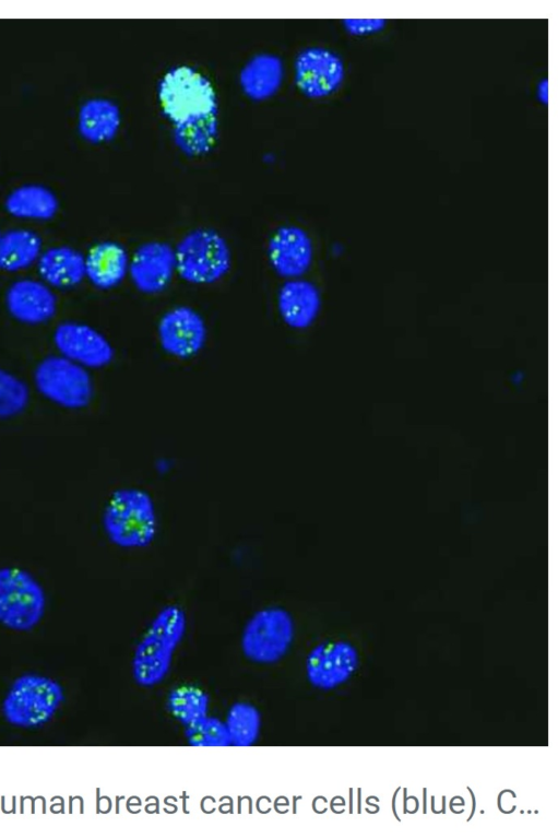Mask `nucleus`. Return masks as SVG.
Returning a JSON list of instances; mask_svg holds the SVG:
<instances>
[{
  "instance_id": "obj_1",
  "label": "nucleus",
  "mask_w": 558,
  "mask_h": 839,
  "mask_svg": "<svg viewBox=\"0 0 558 839\" xmlns=\"http://www.w3.org/2000/svg\"><path fill=\"white\" fill-rule=\"evenodd\" d=\"M102 527L108 541L122 550H144L156 540L159 519L153 496L144 488L123 486L108 497Z\"/></svg>"
},
{
  "instance_id": "obj_2",
  "label": "nucleus",
  "mask_w": 558,
  "mask_h": 839,
  "mask_svg": "<svg viewBox=\"0 0 558 839\" xmlns=\"http://www.w3.org/2000/svg\"><path fill=\"white\" fill-rule=\"evenodd\" d=\"M187 626V614L180 605L169 604L156 613L133 653L132 676L138 685L152 687L166 677Z\"/></svg>"
},
{
  "instance_id": "obj_3",
  "label": "nucleus",
  "mask_w": 558,
  "mask_h": 839,
  "mask_svg": "<svg viewBox=\"0 0 558 839\" xmlns=\"http://www.w3.org/2000/svg\"><path fill=\"white\" fill-rule=\"evenodd\" d=\"M158 102L163 114L174 126L217 114V98L212 83L188 66L173 68L163 76Z\"/></svg>"
},
{
  "instance_id": "obj_4",
  "label": "nucleus",
  "mask_w": 558,
  "mask_h": 839,
  "mask_svg": "<svg viewBox=\"0 0 558 839\" xmlns=\"http://www.w3.org/2000/svg\"><path fill=\"white\" fill-rule=\"evenodd\" d=\"M176 272L192 284H212L223 279L233 263L231 250L217 231L199 227L187 233L175 247Z\"/></svg>"
},
{
  "instance_id": "obj_5",
  "label": "nucleus",
  "mask_w": 558,
  "mask_h": 839,
  "mask_svg": "<svg viewBox=\"0 0 558 839\" xmlns=\"http://www.w3.org/2000/svg\"><path fill=\"white\" fill-rule=\"evenodd\" d=\"M63 699V688L56 680L25 673L8 690L2 702L3 717L14 726H40L52 719Z\"/></svg>"
},
{
  "instance_id": "obj_6",
  "label": "nucleus",
  "mask_w": 558,
  "mask_h": 839,
  "mask_svg": "<svg viewBox=\"0 0 558 839\" xmlns=\"http://www.w3.org/2000/svg\"><path fill=\"white\" fill-rule=\"evenodd\" d=\"M295 638L292 614L281 606H265L256 611L246 622L240 647L253 663L273 664L283 659Z\"/></svg>"
},
{
  "instance_id": "obj_7",
  "label": "nucleus",
  "mask_w": 558,
  "mask_h": 839,
  "mask_svg": "<svg viewBox=\"0 0 558 839\" xmlns=\"http://www.w3.org/2000/svg\"><path fill=\"white\" fill-rule=\"evenodd\" d=\"M46 593L27 570L0 567V624L15 631H28L45 615Z\"/></svg>"
},
{
  "instance_id": "obj_8",
  "label": "nucleus",
  "mask_w": 558,
  "mask_h": 839,
  "mask_svg": "<svg viewBox=\"0 0 558 839\" xmlns=\"http://www.w3.org/2000/svg\"><path fill=\"white\" fill-rule=\"evenodd\" d=\"M33 380L44 398L64 409H83L94 395L88 369L59 354L43 358L34 370Z\"/></svg>"
},
{
  "instance_id": "obj_9",
  "label": "nucleus",
  "mask_w": 558,
  "mask_h": 839,
  "mask_svg": "<svg viewBox=\"0 0 558 839\" xmlns=\"http://www.w3.org/2000/svg\"><path fill=\"white\" fill-rule=\"evenodd\" d=\"M294 80L298 90L309 98L330 96L345 80L343 58L327 47H307L295 59Z\"/></svg>"
},
{
  "instance_id": "obj_10",
  "label": "nucleus",
  "mask_w": 558,
  "mask_h": 839,
  "mask_svg": "<svg viewBox=\"0 0 558 839\" xmlns=\"http://www.w3.org/2000/svg\"><path fill=\"white\" fill-rule=\"evenodd\" d=\"M58 354L86 368L109 365L115 350L108 339L87 323L67 320L60 322L52 335Z\"/></svg>"
},
{
  "instance_id": "obj_11",
  "label": "nucleus",
  "mask_w": 558,
  "mask_h": 839,
  "mask_svg": "<svg viewBox=\"0 0 558 839\" xmlns=\"http://www.w3.org/2000/svg\"><path fill=\"white\" fill-rule=\"evenodd\" d=\"M158 341L169 355L187 359L205 345L207 328L203 317L193 308L180 305L167 310L157 327Z\"/></svg>"
},
{
  "instance_id": "obj_12",
  "label": "nucleus",
  "mask_w": 558,
  "mask_h": 839,
  "mask_svg": "<svg viewBox=\"0 0 558 839\" xmlns=\"http://www.w3.org/2000/svg\"><path fill=\"white\" fill-rule=\"evenodd\" d=\"M358 665L357 650L346 641H323L306 659L309 683L319 689H332L346 682Z\"/></svg>"
},
{
  "instance_id": "obj_13",
  "label": "nucleus",
  "mask_w": 558,
  "mask_h": 839,
  "mask_svg": "<svg viewBox=\"0 0 558 839\" xmlns=\"http://www.w3.org/2000/svg\"><path fill=\"white\" fill-rule=\"evenodd\" d=\"M176 273L175 248L158 240L140 245L130 257L129 275L135 288L145 294L163 292Z\"/></svg>"
},
{
  "instance_id": "obj_14",
  "label": "nucleus",
  "mask_w": 558,
  "mask_h": 839,
  "mask_svg": "<svg viewBox=\"0 0 558 839\" xmlns=\"http://www.w3.org/2000/svg\"><path fill=\"white\" fill-rule=\"evenodd\" d=\"M4 305L16 321L37 326L54 318L58 300L55 289L40 279L21 277L8 286Z\"/></svg>"
},
{
  "instance_id": "obj_15",
  "label": "nucleus",
  "mask_w": 558,
  "mask_h": 839,
  "mask_svg": "<svg viewBox=\"0 0 558 839\" xmlns=\"http://www.w3.org/2000/svg\"><path fill=\"white\" fill-rule=\"evenodd\" d=\"M266 255L272 269L290 280L300 277L310 268L313 258L312 241L308 233L296 225H285L271 236Z\"/></svg>"
},
{
  "instance_id": "obj_16",
  "label": "nucleus",
  "mask_w": 558,
  "mask_h": 839,
  "mask_svg": "<svg viewBox=\"0 0 558 839\" xmlns=\"http://www.w3.org/2000/svg\"><path fill=\"white\" fill-rule=\"evenodd\" d=\"M321 307L317 286L302 279L285 281L277 294L278 314L293 329H306L316 320Z\"/></svg>"
},
{
  "instance_id": "obj_17",
  "label": "nucleus",
  "mask_w": 558,
  "mask_h": 839,
  "mask_svg": "<svg viewBox=\"0 0 558 839\" xmlns=\"http://www.w3.org/2000/svg\"><path fill=\"white\" fill-rule=\"evenodd\" d=\"M39 279L52 289H69L85 279V257L68 245L43 250L37 263Z\"/></svg>"
},
{
  "instance_id": "obj_18",
  "label": "nucleus",
  "mask_w": 558,
  "mask_h": 839,
  "mask_svg": "<svg viewBox=\"0 0 558 839\" xmlns=\"http://www.w3.org/2000/svg\"><path fill=\"white\" fill-rule=\"evenodd\" d=\"M84 257L85 279L99 289L118 286L129 274L130 256L119 243L100 241Z\"/></svg>"
},
{
  "instance_id": "obj_19",
  "label": "nucleus",
  "mask_w": 558,
  "mask_h": 839,
  "mask_svg": "<svg viewBox=\"0 0 558 839\" xmlns=\"http://www.w3.org/2000/svg\"><path fill=\"white\" fill-rule=\"evenodd\" d=\"M121 126L118 105L106 97H91L84 101L78 111L76 128L82 139L92 144L111 141Z\"/></svg>"
},
{
  "instance_id": "obj_20",
  "label": "nucleus",
  "mask_w": 558,
  "mask_h": 839,
  "mask_svg": "<svg viewBox=\"0 0 558 839\" xmlns=\"http://www.w3.org/2000/svg\"><path fill=\"white\" fill-rule=\"evenodd\" d=\"M284 64L282 59L271 52H260L251 57L239 73V84L247 97L265 101L274 96L282 86Z\"/></svg>"
},
{
  "instance_id": "obj_21",
  "label": "nucleus",
  "mask_w": 558,
  "mask_h": 839,
  "mask_svg": "<svg viewBox=\"0 0 558 839\" xmlns=\"http://www.w3.org/2000/svg\"><path fill=\"white\" fill-rule=\"evenodd\" d=\"M4 208L11 216L34 222L49 221L59 210L56 193L40 184H23L12 189L4 200Z\"/></svg>"
},
{
  "instance_id": "obj_22",
  "label": "nucleus",
  "mask_w": 558,
  "mask_h": 839,
  "mask_svg": "<svg viewBox=\"0 0 558 839\" xmlns=\"http://www.w3.org/2000/svg\"><path fill=\"white\" fill-rule=\"evenodd\" d=\"M40 236L27 228H12L0 237V270L16 273L35 265L43 252Z\"/></svg>"
},
{
  "instance_id": "obj_23",
  "label": "nucleus",
  "mask_w": 558,
  "mask_h": 839,
  "mask_svg": "<svg viewBox=\"0 0 558 839\" xmlns=\"http://www.w3.org/2000/svg\"><path fill=\"white\" fill-rule=\"evenodd\" d=\"M218 135V117L211 115L174 126V142L186 155L200 156L210 152Z\"/></svg>"
},
{
  "instance_id": "obj_24",
  "label": "nucleus",
  "mask_w": 558,
  "mask_h": 839,
  "mask_svg": "<svg viewBox=\"0 0 558 839\" xmlns=\"http://www.w3.org/2000/svg\"><path fill=\"white\" fill-rule=\"evenodd\" d=\"M225 724L230 745L251 746L257 742L260 734L261 714L253 705L238 701L230 706Z\"/></svg>"
},
{
  "instance_id": "obj_25",
  "label": "nucleus",
  "mask_w": 558,
  "mask_h": 839,
  "mask_svg": "<svg viewBox=\"0 0 558 839\" xmlns=\"http://www.w3.org/2000/svg\"><path fill=\"white\" fill-rule=\"evenodd\" d=\"M167 706L177 721L189 725L207 714L209 696L197 686L180 685L169 693Z\"/></svg>"
},
{
  "instance_id": "obj_26",
  "label": "nucleus",
  "mask_w": 558,
  "mask_h": 839,
  "mask_svg": "<svg viewBox=\"0 0 558 839\" xmlns=\"http://www.w3.org/2000/svg\"><path fill=\"white\" fill-rule=\"evenodd\" d=\"M29 389L16 375L0 366V418L21 414L28 405Z\"/></svg>"
},
{
  "instance_id": "obj_27",
  "label": "nucleus",
  "mask_w": 558,
  "mask_h": 839,
  "mask_svg": "<svg viewBox=\"0 0 558 839\" xmlns=\"http://www.w3.org/2000/svg\"><path fill=\"white\" fill-rule=\"evenodd\" d=\"M185 736L191 746L217 747L230 745L225 722L216 717L205 716L186 725Z\"/></svg>"
},
{
  "instance_id": "obj_28",
  "label": "nucleus",
  "mask_w": 558,
  "mask_h": 839,
  "mask_svg": "<svg viewBox=\"0 0 558 839\" xmlns=\"http://www.w3.org/2000/svg\"><path fill=\"white\" fill-rule=\"evenodd\" d=\"M388 21L380 17H354L342 21L344 29L352 36H367L383 31Z\"/></svg>"
},
{
  "instance_id": "obj_29",
  "label": "nucleus",
  "mask_w": 558,
  "mask_h": 839,
  "mask_svg": "<svg viewBox=\"0 0 558 839\" xmlns=\"http://www.w3.org/2000/svg\"><path fill=\"white\" fill-rule=\"evenodd\" d=\"M536 96L541 103L545 105L548 103V80L546 78L539 80L536 86Z\"/></svg>"
},
{
  "instance_id": "obj_30",
  "label": "nucleus",
  "mask_w": 558,
  "mask_h": 839,
  "mask_svg": "<svg viewBox=\"0 0 558 839\" xmlns=\"http://www.w3.org/2000/svg\"><path fill=\"white\" fill-rule=\"evenodd\" d=\"M1 234H2V232L0 231V237H1Z\"/></svg>"
}]
</instances>
